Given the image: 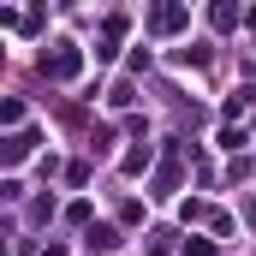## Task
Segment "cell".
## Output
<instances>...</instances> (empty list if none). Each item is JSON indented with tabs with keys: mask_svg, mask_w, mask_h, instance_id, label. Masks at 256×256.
Listing matches in <instances>:
<instances>
[{
	"mask_svg": "<svg viewBox=\"0 0 256 256\" xmlns=\"http://www.w3.org/2000/svg\"><path fill=\"white\" fill-rule=\"evenodd\" d=\"M42 72H48V78H78V72H84V54H78L72 42H60V48L42 60Z\"/></svg>",
	"mask_w": 256,
	"mask_h": 256,
	"instance_id": "cell-1",
	"label": "cell"
},
{
	"mask_svg": "<svg viewBox=\"0 0 256 256\" xmlns=\"http://www.w3.org/2000/svg\"><path fill=\"white\" fill-rule=\"evenodd\" d=\"M185 24H191L185 6H155V12H149V30H161V36H173V30H185Z\"/></svg>",
	"mask_w": 256,
	"mask_h": 256,
	"instance_id": "cell-2",
	"label": "cell"
},
{
	"mask_svg": "<svg viewBox=\"0 0 256 256\" xmlns=\"http://www.w3.org/2000/svg\"><path fill=\"white\" fill-rule=\"evenodd\" d=\"M30 143H36L30 131H24V137H12V143H6V161H24V155H30Z\"/></svg>",
	"mask_w": 256,
	"mask_h": 256,
	"instance_id": "cell-3",
	"label": "cell"
},
{
	"mask_svg": "<svg viewBox=\"0 0 256 256\" xmlns=\"http://www.w3.org/2000/svg\"><path fill=\"white\" fill-rule=\"evenodd\" d=\"M214 143H220V149H244V131H238V126H220Z\"/></svg>",
	"mask_w": 256,
	"mask_h": 256,
	"instance_id": "cell-4",
	"label": "cell"
},
{
	"mask_svg": "<svg viewBox=\"0 0 256 256\" xmlns=\"http://www.w3.org/2000/svg\"><path fill=\"white\" fill-rule=\"evenodd\" d=\"M90 238H96L102 250H114V244H120V232H114V226H90Z\"/></svg>",
	"mask_w": 256,
	"mask_h": 256,
	"instance_id": "cell-5",
	"label": "cell"
}]
</instances>
